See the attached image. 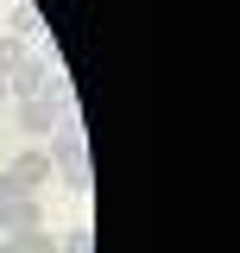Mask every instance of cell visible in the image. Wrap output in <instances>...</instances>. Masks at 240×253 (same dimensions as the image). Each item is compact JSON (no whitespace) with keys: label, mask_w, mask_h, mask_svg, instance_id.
Wrapping results in <instances>:
<instances>
[{"label":"cell","mask_w":240,"mask_h":253,"mask_svg":"<svg viewBox=\"0 0 240 253\" xmlns=\"http://www.w3.org/2000/svg\"><path fill=\"white\" fill-rule=\"evenodd\" d=\"M44 177H51V152H19L0 171V196H38Z\"/></svg>","instance_id":"cell-2"},{"label":"cell","mask_w":240,"mask_h":253,"mask_svg":"<svg viewBox=\"0 0 240 253\" xmlns=\"http://www.w3.org/2000/svg\"><path fill=\"white\" fill-rule=\"evenodd\" d=\"M6 26H13L6 38H26V32H38V13H32L26 0H13V19H6Z\"/></svg>","instance_id":"cell-7"},{"label":"cell","mask_w":240,"mask_h":253,"mask_svg":"<svg viewBox=\"0 0 240 253\" xmlns=\"http://www.w3.org/2000/svg\"><path fill=\"white\" fill-rule=\"evenodd\" d=\"M6 228H13V203L0 196V234H6Z\"/></svg>","instance_id":"cell-10"},{"label":"cell","mask_w":240,"mask_h":253,"mask_svg":"<svg viewBox=\"0 0 240 253\" xmlns=\"http://www.w3.org/2000/svg\"><path fill=\"white\" fill-rule=\"evenodd\" d=\"M0 253H57V241L44 228H6L0 234Z\"/></svg>","instance_id":"cell-4"},{"label":"cell","mask_w":240,"mask_h":253,"mask_svg":"<svg viewBox=\"0 0 240 253\" xmlns=\"http://www.w3.org/2000/svg\"><path fill=\"white\" fill-rule=\"evenodd\" d=\"M57 121H63V108L51 95H26V101H19V126H26V133H51Z\"/></svg>","instance_id":"cell-3"},{"label":"cell","mask_w":240,"mask_h":253,"mask_svg":"<svg viewBox=\"0 0 240 253\" xmlns=\"http://www.w3.org/2000/svg\"><path fill=\"white\" fill-rule=\"evenodd\" d=\"M51 171H63V184L76 190V196L89 190V152H82V126L70 121V114L51 126Z\"/></svg>","instance_id":"cell-1"},{"label":"cell","mask_w":240,"mask_h":253,"mask_svg":"<svg viewBox=\"0 0 240 253\" xmlns=\"http://www.w3.org/2000/svg\"><path fill=\"white\" fill-rule=\"evenodd\" d=\"M13 203V228H44V209H38V196H6Z\"/></svg>","instance_id":"cell-6"},{"label":"cell","mask_w":240,"mask_h":253,"mask_svg":"<svg viewBox=\"0 0 240 253\" xmlns=\"http://www.w3.org/2000/svg\"><path fill=\"white\" fill-rule=\"evenodd\" d=\"M19 63H26V57H19V38H0V76H13Z\"/></svg>","instance_id":"cell-8"},{"label":"cell","mask_w":240,"mask_h":253,"mask_svg":"<svg viewBox=\"0 0 240 253\" xmlns=\"http://www.w3.org/2000/svg\"><path fill=\"white\" fill-rule=\"evenodd\" d=\"M57 253H89V228H70V241H63Z\"/></svg>","instance_id":"cell-9"},{"label":"cell","mask_w":240,"mask_h":253,"mask_svg":"<svg viewBox=\"0 0 240 253\" xmlns=\"http://www.w3.org/2000/svg\"><path fill=\"white\" fill-rule=\"evenodd\" d=\"M6 95H19V101H26V95H44V63H19V70L6 76Z\"/></svg>","instance_id":"cell-5"}]
</instances>
